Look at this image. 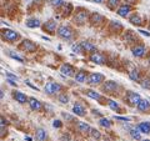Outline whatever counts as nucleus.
I'll return each instance as SVG.
<instances>
[{
    "label": "nucleus",
    "mask_w": 150,
    "mask_h": 141,
    "mask_svg": "<svg viewBox=\"0 0 150 141\" xmlns=\"http://www.w3.org/2000/svg\"><path fill=\"white\" fill-rule=\"evenodd\" d=\"M56 34H58V36L60 39H63L65 41H71L73 37H74V30L69 25H60L58 27Z\"/></svg>",
    "instance_id": "obj_1"
},
{
    "label": "nucleus",
    "mask_w": 150,
    "mask_h": 141,
    "mask_svg": "<svg viewBox=\"0 0 150 141\" xmlns=\"http://www.w3.org/2000/svg\"><path fill=\"white\" fill-rule=\"evenodd\" d=\"M105 80V76L100 73H91L90 75L88 76V85L90 86H98L100 85V84H103V81Z\"/></svg>",
    "instance_id": "obj_2"
},
{
    "label": "nucleus",
    "mask_w": 150,
    "mask_h": 141,
    "mask_svg": "<svg viewBox=\"0 0 150 141\" xmlns=\"http://www.w3.org/2000/svg\"><path fill=\"white\" fill-rule=\"evenodd\" d=\"M140 100H142V97H140V94L135 92V91H126L125 101L128 102L129 106H138Z\"/></svg>",
    "instance_id": "obj_3"
},
{
    "label": "nucleus",
    "mask_w": 150,
    "mask_h": 141,
    "mask_svg": "<svg viewBox=\"0 0 150 141\" xmlns=\"http://www.w3.org/2000/svg\"><path fill=\"white\" fill-rule=\"evenodd\" d=\"M1 36L4 40L6 41H10V43H14V41H16L20 39V34L16 31H14L11 29H3L1 30Z\"/></svg>",
    "instance_id": "obj_4"
},
{
    "label": "nucleus",
    "mask_w": 150,
    "mask_h": 141,
    "mask_svg": "<svg viewBox=\"0 0 150 141\" xmlns=\"http://www.w3.org/2000/svg\"><path fill=\"white\" fill-rule=\"evenodd\" d=\"M63 90V86L58 82H46L44 86V91L48 95H55V94H59Z\"/></svg>",
    "instance_id": "obj_5"
},
{
    "label": "nucleus",
    "mask_w": 150,
    "mask_h": 141,
    "mask_svg": "<svg viewBox=\"0 0 150 141\" xmlns=\"http://www.w3.org/2000/svg\"><path fill=\"white\" fill-rule=\"evenodd\" d=\"M89 59H90L91 63L98 64V65H104L106 63V56L103 53L96 51V50L94 51V53H90V55H89Z\"/></svg>",
    "instance_id": "obj_6"
},
{
    "label": "nucleus",
    "mask_w": 150,
    "mask_h": 141,
    "mask_svg": "<svg viewBox=\"0 0 150 141\" xmlns=\"http://www.w3.org/2000/svg\"><path fill=\"white\" fill-rule=\"evenodd\" d=\"M86 19H88V11L84 10V9H79L74 15V23L76 25H84L86 23Z\"/></svg>",
    "instance_id": "obj_7"
},
{
    "label": "nucleus",
    "mask_w": 150,
    "mask_h": 141,
    "mask_svg": "<svg viewBox=\"0 0 150 141\" xmlns=\"http://www.w3.org/2000/svg\"><path fill=\"white\" fill-rule=\"evenodd\" d=\"M20 48L24 51H26V53H34V51H36L38 46H36V44L34 43V41H31L29 39H25V40L21 41Z\"/></svg>",
    "instance_id": "obj_8"
},
{
    "label": "nucleus",
    "mask_w": 150,
    "mask_h": 141,
    "mask_svg": "<svg viewBox=\"0 0 150 141\" xmlns=\"http://www.w3.org/2000/svg\"><path fill=\"white\" fill-rule=\"evenodd\" d=\"M60 73L67 78H73V76H75V74H76L75 68L70 64H63L62 66H60Z\"/></svg>",
    "instance_id": "obj_9"
},
{
    "label": "nucleus",
    "mask_w": 150,
    "mask_h": 141,
    "mask_svg": "<svg viewBox=\"0 0 150 141\" xmlns=\"http://www.w3.org/2000/svg\"><path fill=\"white\" fill-rule=\"evenodd\" d=\"M118 89H119V84L116 81H106L103 85V91H105L108 94H112V95L116 92Z\"/></svg>",
    "instance_id": "obj_10"
},
{
    "label": "nucleus",
    "mask_w": 150,
    "mask_h": 141,
    "mask_svg": "<svg viewBox=\"0 0 150 141\" xmlns=\"http://www.w3.org/2000/svg\"><path fill=\"white\" fill-rule=\"evenodd\" d=\"M43 30L45 32H49V34L51 35H54L56 31V21L53 20V19H50V20H48L46 23H44V25H43Z\"/></svg>",
    "instance_id": "obj_11"
},
{
    "label": "nucleus",
    "mask_w": 150,
    "mask_h": 141,
    "mask_svg": "<svg viewBox=\"0 0 150 141\" xmlns=\"http://www.w3.org/2000/svg\"><path fill=\"white\" fill-rule=\"evenodd\" d=\"M131 53H133L134 56H137V58H143L146 54V48H145V45L140 44V45H134L133 48H131Z\"/></svg>",
    "instance_id": "obj_12"
},
{
    "label": "nucleus",
    "mask_w": 150,
    "mask_h": 141,
    "mask_svg": "<svg viewBox=\"0 0 150 141\" xmlns=\"http://www.w3.org/2000/svg\"><path fill=\"white\" fill-rule=\"evenodd\" d=\"M13 97L15 99V100L19 102V104H26V102L29 101V97H28L24 92L16 91V90H14V91H13Z\"/></svg>",
    "instance_id": "obj_13"
},
{
    "label": "nucleus",
    "mask_w": 150,
    "mask_h": 141,
    "mask_svg": "<svg viewBox=\"0 0 150 141\" xmlns=\"http://www.w3.org/2000/svg\"><path fill=\"white\" fill-rule=\"evenodd\" d=\"M131 11V6H130V4H123V5H120L118 8V10H116V13L119 14L120 16H123V18H126L130 14Z\"/></svg>",
    "instance_id": "obj_14"
},
{
    "label": "nucleus",
    "mask_w": 150,
    "mask_h": 141,
    "mask_svg": "<svg viewBox=\"0 0 150 141\" xmlns=\"http://www.w3.org/2000/svg\"><path fill=\"white\" fill-rule=\"evenodd\" d=\"M73 112L76 116H80V117H83V116H85L86 115V110H85V107H84L80 102H75V105L73 106Z\"/></svg>",
    "instance_id": "obj_15"
},
{
    "label": "nucleus",
    "mask_w": 150,
    "mask_h": 141,
    "mask_svg": "<svg viewBox=\"0 0 150 141\" xmlns=\"http://www.w3.org/2000/svg\"><path fill=\"white\" fill-rule=\"evenodd\" d=\"M28 104H29L30 109L33 111H39V110H41V106H43V105H41V102L38 100V99H35V97H29Z\"/></svg>",
    "instance_id": "obj_16"
},
{
    "label": "nucleus",
    "mask_w": 150,
    "mask_h": 141,
    "mask_svg": "<svg viewBox=\"0 0 150 141\" xmlns=\"http://www.w3.org/2000/svg\"><path fill=\"white\" fill-rule=\"evenodd\" d=\"M74 79H75V81H78V82H85L88 80V73L85 70H78Z\"/></svg>",
    "instance_id": "obj_17"
},
{
    "label": "nucleus",
    "mask_w": 150,
    "mask_h": 141,
    "mask_svg": "<svg viewBox=\"0 0 150 141\" xmlns=\"http://www.w3.org/2000/svg\"><path fill=\"white\" fill-rule=\"evenodd\" d=\"M137 107H138L139 111H142V112H148V111H150V101H148L146 99H142Z\"/></svg>",
    "instance_id": "obj_18"
},
{
    "label": "nucleus",
    "mask_w": 150,
    "mask_h": 141,
    "mask_svg": "<svg viewBox=\"0 0 150 141\" xmlns=\"http://www.w3.org/2000/svg\"><path fill=\"white\" fill-rule=\"evenodd\" d=\"M104 21V16L100 15L99 13H93L90 15V23L93 25H100Z\"/></svg>",
    "instance_id": "obj_19"
},
{
    "label": "nucleus",
    "mask_w": 150,
    "mask_h": 141,
    "mask_svg": "<svg viewBox=\"0 0 150 141\" xmlns=\"http://www.w3.org/2000/svg\"><path fill=\"white\" fill-rule=\"evenodd\" d=\"M40 20L38 18H29L28 20L25 21V25L28 27H30V29H35V27H39L40 26Z\"/></svg>",
    "instance_id": "obj_20"
},
{
    "label": "nucleus",
    "mask_w": 150,
    "mask_h": 141,
    "mask_svg": "<svg viewBox=\"0 0 150 141\" xmlns=\"http://www.w3.org/2000/svg\"><path fill=\"white\" fill-rule=\"evenodd\" d=\"M129 21H130V24H133V25H137V26L143 25V18L140 16L138 13L133 14V15H131V16L129 18Z\"/></svg>",
    "instance_id": "obj_21"
},
{
    "label": "nucleus",
    "mask_w": 150,
    "mask_h": 141,
    "mask_svg": "<svg viewBox=\"0 0 150 141\" xmlns=\"http://www.w3.org/2000/svg\"><path fill=\"white\" fill-rule=\"evenodd\" d=\"M78 130L80 131L81 134H84V135H88V134H90L91 128H90V126H89V124H86V123H83V121H79V123H78Z\"/></svg>",
    "instance_id": "obj_22"
},
{
    "label": "nucleus",
    "mask_w": 150,
    "mask_h": 141,
    "mask_svg": "<svg viewBox=\"0 0 150 141\" xmlns=\"http://www.w3.org/2000/svg\"><path fill=\"white\" fill-rule=\"evenodd\" d=\"M106 104H108V106H109V109H111L112 111H116L118 114H120V112H121L120 105H119L115 100H111V99H106Z\"/></svg>",
    "instance_id": "obj_23"
},
{
    "label": "nucleus",
    "mask_w": 150,
    "mask_h": 141,
    "mask_svg": "<svg viewBox=\"0 0 150 141\" xmlns=\"http://www.w3.org/2000/svg\"><path fill=\"white\" fill-rule=\"evenodd\" d=\"M80 44L83 46L84 51H86V53H94V51L96 50V46L93 43H90V41H81Z\"/></svg>",
    "instance_id": "obj_24"
},
{
    "label": "nucleus",
    "mask_w": 150,
    "mask_h": 141,
    "mask_svg": "<svg viewBox=\"0 0 150 141\" xmlns=\"http://www.w3.org/2000/svg\"><path fill=\"white\" fill-rule=\"evenodd\" d=\"M35 137L38 141H45L46 137H48V134H46V131L44 129H36V133H35Z\"/></svg>",
    "instance_id": "obj_25"
},
{
    "label": "nucleus",
    "mask_w": 150,
    "mask_h": 141,
    "mask_svg": "<svg viewBox=\"0 0 150 141\" xmlns=\"http://www.w3.org/2000/svg\"><path fill=\"white\" fill-rule=\"evenodd\" d=\"M138 129L143 134H150V123L149 121H143V123H140L138 125Z\"/></svg>",
    "instance_id": "obj_26"
},
{
    "label": "nucleus",
    "mask_w": 150,
    "mask_h": 141,
    "mask_svg": "<svg viewBox=\"0 0 150 141\" xmlns=\"http://www.w3.org/2000/svg\"><path fill=\"white\" fill-rule=\"evenodd\" d=\"M120 0H108L106 1V5L110 10H116V8H119L120 5Z\"/></svg>",
    "instance_id": "obj_27"
},
{
    "label": "nucleus",
    "mask_w": 150,
    "mask_h": 141,
    "mask_svg": "<svg viewBox=\"0 0 150 141\" xmlns=\"http://www.w3.org/2000/svg\"><path fill=\"white\" fill-rule=\"evenodd\" d=\"M85 94H86V96H88V97L94 99V100H100V99H101V95H100V94H99V92H96V91H94V90H86Z\"/></svg>",
    "instance_id": "obj_28"
},
{
    "label": "nucleus",
    "mask_w": 150,
    "mask_h": 141,
    "mask_svg": "<svg viewBox=\"0 0 150 141\" xmlns=\"http://www.w3.org/2000/svg\"><path fill=\"white\" fill-rule=\"evenodd\" d=\"M129 78L133 80V81H139V80H140V71H139V69L131 70L130 74H129Z\"/></svg>",
    "instance_id": "obj_29"
},
{
    "label": "nucleus",
    "mask_w": 150,
    "mask_h": 141,
    "mask_svg": "<svg viewBox=\"0 0 150 141\" xmlns=\"http://www.w3.org/2000/svg\"><path fill=\"white\" fill-rule=\"evenodd\" d=\"M129 134H130V136L133 137L134 140H142V135H140V130L137 128V129H131L130 131H129Z\"/></svg>",
    "instance_id": "obj_30"
},
{
    "label": "nucleus",
    "mask_w": 150,
    "mask_h": 141,
    "mask_svg": "<svg viewBox=\"0 0 150 141\" xmlns=\"http://www.w3.org/2000/svg\"><path fill=\"white\" fill-rule=\"evenodd\" d=\"M99 125L101 126V128L109 129L110 126H111V121L109 119H106V117H101V119L99 120Z\"/></svg>",
    "instance_id": "obj_31"
},
{
    "label": "nucleus",
    "mask_w": 150,
    "mask_h": 141,
    "mask_svg": "<svg viewBox=\"0 0 150 141\" xmlns=\"http://www.w3.org/2000/svg\"><path fill=\"white\" fill-rule=\"evenodd\" d=\"M49 4L53 8H62L65 5V1L64 0H49Z\"/></svg>",
    "instance_id": "obj_32"
},
{
    "label": "nucleus",
    "mask_w": 150,
    "mask_h": 141,
    "mask_svg": "<svg viewBox=\"0 0 150 141\" xmlns=\"http://www.w3.org/2000/svg\"><path fill=\"white\" fill-rule=\"evenodd\" d=\"M58 100L60 101V104H68V102H69V95H68L67 92L59 94V96H58Z\"/></svg>",
    "instance_id": "obj_33"
},
{
    "label": "nucleus",
    "mask_w": 150,
    "mask_h": 141,
    "mask_svg": "<svg viewBox=\"0 0 150 141\" xmlns=\"http://www.w3.org/2000/svg\"><path fill=\"white\" fill-rule=\"evenodd\" d=\"M140 85H142V87L150 90V78H149V76L144 78V79L142 80V81H140Z\"/></svg>",
    "instance_id": "obj_34"
},
{
    "label": "nucleus",
    "mask_w": 150,
    "mask_h": 141,
    "mask_svg": "<svg viewBox=\"0 0 150 141\" xmlns=\"http://www.w3.org/2000/svg\"><path fill=\"white\" fill-rule=\"evenodd\" d=\"M71 50L74 51V53H76V54H83L84 53V49H83L81 44H74L71 46Z\"/></svg>",
    "instance_id": "obj_35"
},
{
    "label": "nucleus",
    "mask_w": 150,
    "mask_h": 141,
    "mask_svg": "<svg viewBox=\"0 0 150 141\" xmlns=\"http://www.w3.org/2000/svg\"><path fill=\"white\" fill-rule=\"evenodd\" d=\"M90 135L93 136L95 140H100V137H101V134L96 129H91V131H90Z\"/></svg>",
    "instance_id": "obj_36"
},
{
    "label": "nucleus",
    "mask_w": 150,
    "mask_h": 141,
    "mask_svg": "<svg viewBox=\"0 0 150 141\" xmlns=\"http://www.w3.org/2000/svg\"><path fill=\"white\" fill-rule=\"evenodd\" d=\"M8 55L10 56V58H13V59L18 60V61H20V63H23V61H24V59H23V58H20V56H19V55H16L15 53H13V51H8Z\"/></svg>",
    "instance_id": "obj_37"
},
{
    "label": "nucleus",
    "mask_w": 150,
    "mask_h": 141,
    "mask_svg": "<svg viewBox=\"0 0 150 141\" xmlns=\"http://www.w3.org/2000/svg\"><path fill=\"white\" fill-rule=\"evenodd\" d=\"M110 27H112V29H115V30H120L123 26H121V24L119 21H111L110 23Z\"/></svg>",
    "instance_id": "obj_38"
},
{
    "label": "nucleus",
    "mask_w": 150,
    "mask_h": 141,
    "mask_svg": "<svg viewBox=\"0 0 150 141\" xmlns=\"http://www.w3.org/2000/svg\"><path fill=\"white\" fill-rule=\"evenodd\" d=\"M53 126H54L55 129H60V128L63 126V123H62L60 120H54V121H53Z\"/></svg>",
    "instance_id": "obj_39"
},
{
    "label": "nucleus",
    "mask_w": 150,
    "mask_h": 141,
    "mask_svg": "<svg viewBox=\"0 0 150 141\" xmlns=\"http://www.w3.org/2000/svg\"><path fill=\"white\" fill-rule=\"evenodd\" d=\"M116 120H120V121H131V117H125V116H115Z\"/></svg>",
    "instance_id": "obj_40"
},
{
    "label": "nucleus",
    "mask_w": 150,
    "mask_h": 141,
    "mask_svg": "<svg viewBox=\"0 0 150 141\" xmlns=\"http://www.w3.org/2000/svg\"><path fill=\"white\" fill-rule=\"evenodd\" d=\"M60 141H70V136L68 134H64L62 136V139H60Z\"/></svg>",
    "instance_id": "obj_41"
},
{
    "label": "nucleus",
    "mask_w": 150,
    "mask_h": 141,
    "mask_svg": "<svg viewBox=\"0 0 150 141\" xmlns=\"http://www.w3.org/2000/svg\"><path fill=\"white\" fill-rule=\"evenodd\" d=\"M25 84H26V85H28V86H30L31 89H34V90H36V91H38V90H39V89H38L36 86H34V85H33V84H31V82L29 81V80H26V81H25Z\"/></svg>",
    "instance_id": "obj_42"
},
{
    "label": "nucleus",
    "mask_w": 150,
    "mask_h": 141,
    "mask_svg": "<svg viewBox=\"0 0 150 141\" xmlns=\"http://www.w3.org/2000/svg\"><path fill=\"white\" fill-rule=\"evenodd\" d=\"M6 81H8L9 84H10V85H13V86H16V85H18V84H16V80H13V79H8Z\"/></svg>",
    "instance_id": "obj_43"
},
{
    "label": "nucleus",
    "mask_w": 150,
    "mask_h": 141,
    "mask_svg": "<svg viewBox=\"0 0 150 141\" xmlns=\"http://www.w3.org/2000/svg\"><path fill=\"white\" fill-rule=\"evenodd\" d=\"M5 125H8V121L5 120V117L1 116V128H5Z\"/></svg>",
    "instance_id": "obj_44"
},
{
    "label": "nucleus",
    "mask_w": 150,
    "mask_h": 141,
    "mask_svg": "<svg viewBox=\"0 0 150 141\" xmlns=\"http://www.w3.org/2000/svg\"><path fill=\"white\" fill-rule=\"evenodd\" d=\"M63 116H64V119H65V120H69V121H71V120H73V117L70 116V115H68V114H65V112H63Z\"/></svg>",
    "instance_id": "obj_45"
},
{
    "label": "nucleus",
    "mask_w": 150,
    "mask_h": 141,
    "mask_svg": "<svg viewBox=\"0 0 150 141\" xmlns=\"http://www.w3.org/2000/svg\"><path fill=\"white\" fill-rule=\"evenodd\" d=\"M139 32H140V34H143V35H145V36H150V32H149V31H144V30H139Z\"/></svg>",
    "instance_id": "obj_46"
},
{
    "label": "nucleus",
    "mask_w": 150,
    "mask_h": 141,
    "mask_svg": "<svg viewBox=\"0 0 150 141\" xmlns=\"http://www.w3.org/2000/svg\"><path fill=\"white\" fill-rule=\"evenodd\" d=\"M124 1H125L126 4H130V5H133V4L137 3V0H124Z\"/></svg>",
    "instance_id": "obj_47"
},
{
    "label": "nucleus",
    "mask_w": 150,
    "mask_h": 141,
    "mask_svg": "<svg viewBox=\"0 0 150 141\" xmlns=\"http://www.w3.org/2000/svg\"><path fill=\"white\" fill-rule=\"evenodd\" d=\"M93 1H95V3H98V4H103L105 1V0H93Z\"/></svg>",
    "instance_id": "obj_48"
},
{
    "label": "nucleus",
    "mask_w": 150,
    "mask_h": 141,
    "mask_svg": "<svg viewBox=\"0 0 150 141\" xmlns=\"http://www.w3.org/2000/svg\"><path fill=\"white\" fill-rule=\"evenodd\" d=\"M25 140H28V141H31V137H29V136H26Z\"/></svg>",
    "instance_id": "obj_49"
},
{
    "label": "nucleus",
    "mask_w": 150,
    "mask_h": 141,
    "mask_svg": "<svg viewBox=\"0 0 150 141\" xmlns=\"http://www.w3.org/2000/svg\"><path fill=\"white\" fill-rule=\"evenodd\" d=\"M142 141H150V140H148V139H146V140H142Z\"/></svg>",
    "instance_id": "obj_50"
},
{
    "label": "nucleus",
    "mask_w": 150,
    "mask_h": 141,
    "mask_svg": "<svg viewBox=\"0 0 150 141\" xmlns=\"http://www.w3.org/2000/svg\"><path fill=\"white\" fill-rule=\"evenodd\" d=\"M35 1H39V0H35Z\"/></svg>",
    "instance_id": "obj_51"
},
{
    "label": "nucleus",
    "mask_w": 150,
    "mask_h": 141,
    "mask_svg": "<svg viewBox=\"0 0 150 141\" xmlns=\"http://www.w3.org/2000/svg\"><path fill=\"white\" fill-rule=\"evenodd\" d=\"M75 141H78V140H75Z\"/></svg>",
    "instance_id": "obj_52"
}]
</instances>
